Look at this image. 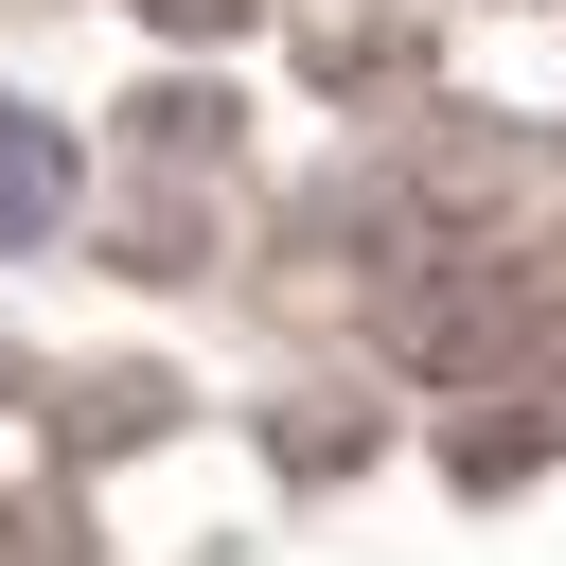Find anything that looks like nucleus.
Returning a JSON list of instances; mask_svg holds the SVG:
<instances>
[{"label":"nucleus","instance_id":"nucleus-1","mask_svg":"<svg viewBox=\"0 0 566 566\" xmlns=\"http://www.w3.org/2000/svg\"><path fill=\"white\" fill-rule=\"evenodd\" d=\"M35 159H53V142H35V124H0V230H35V212H53V177H35Z\"/></svg>","mask_w":566,"mask_h":566}]
</instances>
